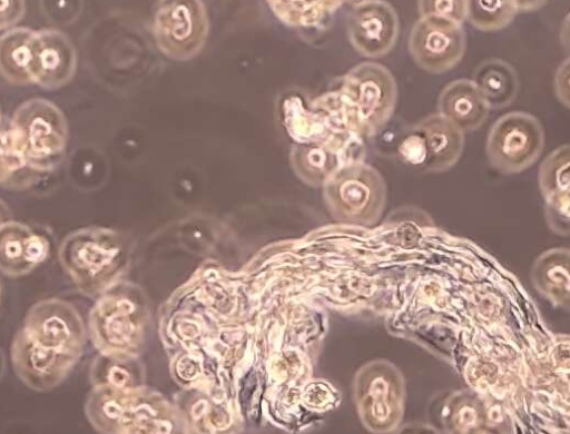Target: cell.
<instances>
[{
    "mask_svg": "<svg viewBox=\"0 0 570 434\" xmlns=\"http://www.w3.org/2000/svg\"><path fill=\"white\" fill-rule=\"evenodd\" d=\"M85 343L86 328L73 305L60 298L39 300L12 341L13 371L29 388L51 391L70 374Z\"/></svg>",
    "mask_w": 570,
    "mask_h": 434,
    "instance_id": "1",
    "label": "cell"
},
{
    "mask_svg": "<svg viewBox=\"0 0 570 434\" xmlns=\"http://www.w3.org/2000/svg\"><path fill=\"white\" fill-rule=\"evenodd\" d=\"M85 413L99 434H189L178 405L146 385L94 386Z\"/></svg>",
    "mask_w": 570,
    "mask_h": 434,
    "instance_id": "2",
    "label": "cell"
},
{
    "mask_svg": "<svg viewBox=\"0 0 570 434\" xmlns=\"http://www.w3.org/2000/svg\"><path fill=\"white\" fill-rule=\"evenodd\" d=\"M131 248L119 231L105 227H85L66 236L59 260L78 290L88 297L105 294L127 273Z\"/></svg>",
    "mask_w": 570,
    "mask_h": 434,
    "instance_id": "3",
    "label": "cell"
},
{
    "mask_svg": "<svg viewBox=\"0 0 570 434\" xmlns=\"http://www.w3.org/2000/svg\"><path fill=\"white\" fill-rule=\"evenodd\" d=\"M149 315L144 290L122 280L92 306L88 318L90 341L102 355L138 357L145 346Z\"/></svg>",
    "mask_w": 570,
    "mask_h": 434,
    "instance_id": "4",
    "label": "cell"
},
{
    "mask_svg": "<svg viewBox=\"0 0 570 434\" xmlns=\"http://www.w3.org/2000/svg\"><path fill=\"white\" fill-rule=\"evenodd\" d=\"M322 197L334 220L371 227L382 217L387 188L376 168L356 160L340 166L322 187Z\"/></svg>",
    "mask_w": 570,
    "mask_h": 434,
    "instance_id": "5",
    "label": "cell"
},
{
    "mask_svg": "<svg viewBox=\"0 0 570 434\" xmlns=\"http://www.w3.org/2000/svg\"><path fill=\"white\" fill-rule=\"evenodd\" d=\"M353 401L362 425L373 434H392L402 423L406 382L387 359L362 365L353 378Z\"/></svg>",
    "mask_w": 570,
    "mask_h": 434,
    "instance_id": "6",
    "label": "cell"
},
{
    "mask_svg": "<svg viewBox=\"0 0 570 434\" xmlns=\"http://www.w3.org/2000/svg\"><path fill=\"white\" fill-rule=\"evenodd\" d=\"M17 145L30 169L53 168L66 149L68 128L60 109L42 98L22 102L10 119Z\"/></svg>",
    "mask_w": 570,
    "mask_h": 434,
    "instance_id": "7",
    "label": "cell"
},
{
    "mask_svg": "<svg viewBox=\"0 0 570 434\" xmlns=\"http://www.w3.org/2000/svg\"><path fill=\"white\" fill-rule=\"evenodd\" d=\"M544 148V130L532 114L514 110L502 115L489 129L485 154L489 164L503 175L530 168Z\"/></svg>",
    "mask_w": 570,
    "mask_h": 434,
    "instance_id": "8",
    "label": "cell"
},
{
    "mask_svg": "<svg viewBox=\"0 0 570 434\" xmlns=\"http://www.w3.org/2000/svg\"><path fill=\"white\" fill-rule=\"evenodd\" d=\"M209 22L202 1H161L155 14L154 34L159 50L175 60H188L202 50Z\"/></svg>",
    "mask_w": 570,
    "mask_h": 434,
    "instance_id": "9",
    "label": "cell"
},
{
    "mask_svg": "<svg viewBox=\"0 0 570 434\" xmlns=\"http://www.w3.org/2000/svg\"><path fill=\"white\" fill-rule=\"evenodd\" d=\"M343 92L361 124L370 131L392 118L397 103V85L392 72L376 62H362L344 76Z\"/></svg>",
    "mask_w": 570,
    "mask_h": 434,
    "instance_id": "10",
    "label": "cell"
},
{
    "mask_svg": "<svg viewBox=\"0 0 570 434\" xmlns=\"http://www.w3.org/2000/svg\"><path fill=\"white\" fill-rule=\"evenodd\" d=\"M409 52L424 71L443 73L463 58L466 37L462 24L436 17H420L411 28Z\"/></svg>",
    "mask_w": 570,
    "mask_h": 434,
    "instance_id": "11",
    "label": "cell"
},
{
    "mask_svg": "<svg viewBox=\"0 0 570 434\" xmlns=\"http://www.w3.org/2000/svg\"><path fill=\"white\" fill-rule=\"evenodd\" d=\"M346 32L357 53L366 58H380L387 55L397 41L399 17L386 1H361L348 13Z\"/></svg>",
    "mask_w": 570,
    "mask_h": 434,
    "instance_id": "12",
    "label": "cell"
},
{
    "mask_svg": "<svg viewBox=\"0 0 570 434\" xmlns=\"http://www.w3.org/2000/svg\"><path fill=\"white\" fill-rule=\"evenodd\" d=\"M181 411L189 434H240L243 421L223 396L190 388L175 402Z\"/></svg>",
    "mask_w": 570,
    "mask_h": 434,
    "instance_id": "13",
    "label": "cell"
},
{
    "mask_svg": "<svg viewBox=\"0 0 570 434\" xmlns=\"http://www.w3.org/2000/svg\"><path fill=\"white\" fill-rule=\"evenodd\" d=\"M76 50L68 37L57 30L36 31L32 42L33 82L52 90L65 86L75 75Z\"/></svg>",
    "mask_w": 570,
    "mask_h": 434,
    "instance_id": "14",
    "label": "cell"
},
{
    "mask_svg": "<svg viewBox=\"0 0 570 434\" xmlns=\"http://www.w3.org/2000/svg\"><path fill=\"white\" fill-rule=\"evenodd\" d=\"M49 241L19 221L2 223L0 229V268L8 277L32 272L48 256Z\"/></svg>",
    "mask_w": 570,
    "mask_h": 434,
    "instance_id": "15",
    "label": "cell"
},
{
    "mask_svg": "<svg viewBox=\"0 0 570 434\" xmlns=\"http://www.w3.org/2000/svg\"><path fill=\"white\" fill-rule=\"evenodd\" d=\"M422 137L425 154L423 172H443L460 159L464 148V132L439 112L413 125Z\"/></svg>",
    "mask_w": 570,
    "mask_h": 434,
    "instance_id": "16",
    "label": "cell"
},
{
    "mask_svg": "<svg viewBox=\"0 0 570 434\" xmlns=\"http://www.w3.org/2000/svg\"><path fill=\"white\" fill-rule=\"evenodd\" d=\"M438 112L463 132L478 130L488 119L490 107L471 79L461 78L444 86L438 98Z\"/></svg>",
    "mask_w": 570,
    "mask_h": 434,
    "instance_id": "17",
    "label": "cell"
},
{
    "mask_svg": "<svg viewBox=\"0 0 570 434\" xmlns=\"http://www.w3.org/2000/svg\"><path fill=\"white\" fill-rule=\"evenodd\" d=\"M530 278L535 290L550 304L570 310V249L554 247L533 262Z\"/></svg>",
    "mask_w": 570,
    "mask_h": 434,
    "instance_id": "18",
    "label": "cell"
},
{
    "mask_svg": "<svg viewBox=\"0 0 570 434\" xmlns=\"http://www.w3.org/2000/svg\"><path fill=\"white\" fill-rule=\"evenodd\" d=\"M288 162L294 175L313 188L323 187L341 166L336 151L320 141L293 144Z\"/></svg>",
    "mask_w": 570,
    "mask_h": 434,
    "instance_id": "19",
    "label": "cell"
},
{
    "mask_svg": "<svg viewBox=\"0 0 570 434\" xmlns=\"http://www.w3.org/2000/svg\"><path fill=\"white\" fill-rule=\"evenodd\" d=\"M440 422L445 434H471L490 424L483 400L470 389L450 392L440 406Z\"/></svg>",
    "mask_w": 570,
    "mask_h": 434,
    "instance_id": "20",
    "label": "cell"
},
{
    "mask_svg": "<svg viewBox=\"0 0 570 434\" xmlns=\"http://www.w3.org/2000/svg\"><path fill=\"white\" fill-rule=\"evenodd\" d=\"M490 109H502L511 105L519 91V79L514 68L499 58L481 61L471 79Z\"/></svg>",
    "mask_w": 570,
    "mask_h": 434,
    "instance_id": "21",
    "label": "cell"
},
{
    "mask_svg": "<svg viewBox=\"0 0 570 434\" xmlns=\"http://www.w3.org/2000/svg\"><path fill=\"white\" fill-rule=\"evenodd\" d=\"M36 31L13 28L0 39V69L3 78L14 85L32 83V42Z\"/></svg>",
    "mask_w": 570,
    "mask_h": 434,
    "instance_id": "22",
    "label": "cell"
},
{
    "mask_svg": "<svg viewBox=\"0 0 570 434\" xmlns=\"http://www.w3.org/2000/svg\"><path fill=\"white\" fill-rule=\"evenodd\" d=\"M94 386L135 387L145 385V369L138 357L99 354L90 366Z\"/></svg>",
    "mask_w": 570,
    "mask_h": 434,
    "instance_id": "23",
    "label": "cell"
},
{
    "mask_svg": "<svg viewBox=\"0 0 570 434\" xmlns=\"http://www.w3.org/2000/svg\"><path fill=\"white\" fill-rule=\"evenodd\" d=\"M538 184L544 201L570 193V144L556 148L541 161Z\"/></svg>",
    "mask_w": 570,
    "mask_h": 434,
    "instance_id": "24",
    "label": "cell"
},
{
    "mask_svg": "<svg viewBox=\"0 0 570 434\" xmlns=\"http://www.w3.org/2000/svg\"><path fill=\"white\" fill-rule=\"evenodd\" d=\"M519 12L518 1L473 0L468 3L469 23L484 32L498 31L509 26Z\"/></svg>",
    "mask_w": 570,
    "mask_h": 434,
    "instance_id": "25",
    "label": "cell"
},
{
    "mask_svg": "<svg viewBox=\"0 0 570 434\" xmlns=\"http://www.w3.org/2000/svg\"><path fill=\"white\" fill-rule=\"evenodd\" d=\"M341 2L332 1H269L279 20L291 27L317 26Z\"/></svg>",
    "mask_w": 570,
    "mask_h": 434,
    "instance_id": "26",
    "label": "cell"
},
{
    "mask_svg": "<svg viewBox=\"0 0 570 434\" xmlns=\"http://www.w3.org/2000/svg\"><path fill=\"white\" fill-rule=\"evenodd\" d=\"M465 0H423L417 2L420 16H436L462 24L468 18Z\"/></svg>",
    "mask_w": 570,
    "mask_h": 434,
    "instance_id": "27",
    "label": "cell"
},
{
    "mask_svg": "<svg viewBox=\"0 0 570 434\" xmlns=\"http://www.w3.org/2000/svg\"><path fill=\"white\" fill-rule=\"evenodd\" d=\"M544 217L551 231L560 236H569L570 193L544 201Z\"/></svg>",
    "mask_w": 570,
    "mask_h": 434,
    "instance_id": "28",
    "label": "cell"
},
{
    "mask_svg": "<svg viewBox=\"0 0 570 434\" xmlns=\"http://www.w3.org/2000/svg\"><path fill=\"white\" fill-rule=\"evenodd\" d=\"M553 88L558 100L570 109V56L557 68Z\"/></svg>",
    "mask_w": 570,
    "mask_h": 434,
    "instance_id": "29",
    "label": "cell"
},
{
    "mask_svg": "<svg viewBox=\"0 0 570 434\" xmlns=\"http://www.w3.org/2000/svg\"><path fill=\"white\" fill-rule=\"evenodd\" d=\"M551 359L556 368L570 372V335H558L551 347Z\"/></svg>",
    "mask_w": 570,
    "mask_h": 434,
    "instance_id": "30",
    "label": "cell"
},
{
    "mask_svg": "<svg viewBox=\"0 0 570 434\" xmlns=\"http://www.w3.org/2000/svg\"><path fill=\"white\" fill-rule=\"evenodd\" d=\"M23 1H1L0 23L1 29L14 24L24 12Z\"/></svg>",
    "mask_w": 570,
    "mask_h": 434,
    "instance_id": "31",
    "label": "cell"
},
{
    "mask_svg": "<svg viewBox=\"0 0 570 434\" xmlns=\"http://www.w3.org/2000/svg\"><path fill=\"white\" fill-rule=\"evenodd\" d=\"M392 434H440L431 424L411 422L400 425Z\"/></svg>",
    "mask_w": 570,
    "mask_h": 434,
    "instance_id": "32",
    "label": "cell"
},
{
    "mask_svg": "<svg viewBox=\"0 0 570 434\" xmlns=\"http://www.w3.org/2000/svg\"><path fill=\"white\" fill-rule=\"evenodd\" d=\"M562 48L570 55V12L564 17L559 32Z\"/></svg>",
    "mask_w": 570,
    "mask_h": 434,
    "instance_id": "33",
    "label": "cell"
},
{
    "mask_svg": "<svg viewBox=\"0 0 570 434\" xmlns=\"http://www.w3.org/2000/svg\"><path fill=\"white\" fill-rule=\"evenodd\" d=\"M471 434H504L499 427L487 424L476 431L472 432Z\"/></svg>",
    "mask_w": 570,
    "mask_h": 434,
    "instance_id": "34",
    "label": "cell"
}]
</instances>
